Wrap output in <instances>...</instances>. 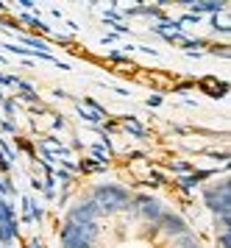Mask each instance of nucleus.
Instances as JSON below:
<instances>
[{"label":"nucleus","instance_id":"nucleus-7","mask_svg":"<svg viewBox=\"0 0 231 248\" xmlns=\"http://www.w3.org/2000/svg\"><path fill=\"white\" fill-rule=\"evenodd\" d=\"M195 12H209V14H217V12H223V3L220 0H209V3H189Z\"/></svg>","mask_w":231,"mask_h":248},{"label":"nucleus","instance_id":"nucleus-15","mask_svg":"<svg viewBox=\"0 0 231 248\" xmlns=\"http://www.w3.org/2000/svg\"><path fill=\"white\" fill-rule=\"evenodd\" d=\"M231 246V240H229V232H223L220 234V248H229Z\"/></svg>","mask_w":231,"mask_h":248},{"label":"nucleus","instance_id":"nucleus-6","mask_svg":"<svg viewBox=\"0 0 231 248\" xmlns=\"http://www.w3.org/2000/svg\"><path fill=\"white\" fill-rule=\"evenodd\" d=\"M137 203H139V212H142V217H148V220H159V215H162L159 201L148 198V195H139V198H137Z\"/></svg>","mask_w":231,"mask_h":248},{"label":"nucleus","instance_id":"nucleus-3","mask_svg":"<svg viewBox=\"0 0 231 248\" xmlns=\"http://www.w3.org/2000/svg\"><path fill=\"white\" fill-rule=\"evenodd\" d=\"M64 237H76V240H87V243H95V237H98V226H95V220H87V223L67 220L64 229H62V240H64Z\"/></svg>","mask_w":231,"mask_h":248},{"label":"nucleus","instance_id":"nucleus-11","mask_svg":"<svg viewBox=\"0 0 231 248\" xmlns=\"http://www.w3.org/2000/svg\"><path fill=\"white\" fill-rule=\"evenodd\" d=\"M125 128H128L134 137H145V128L139 123H134V120H128V123H125Z\"/></svg>","mask_w":231,"mask_h":248},{"label":"nucleus","instance_id":"nucleus-10","mask_svg":"<svg viewBox=\"0 0 231 248\" xmlns=\"http://www.w3.org/2000/svg\"><path fill=\"white\" fill-rule=\"evenodd\" d=\"M62 243H64V248H92V243H87V240H76V237H64Z\"/></svg>","mask_w":231,"mask_h":248},{"label":"nucleus","instance_id":"nucleus-9","mask_svg":"<svg viewBox=\"0 0 231 248\" xmlns=\"http://www.w3.org/2000/svg\"><path fill=\"white\" fill-rule=\"evenodd\" d=\"M176 248H198V243L189 234H176Z\"/></svg>","mask_w":231,"mask_h":248},{"label":"nucleus","instance_id":"nucleus-13","mask_svg":"<svg viewBox=\"0 0 231 248\" xmlns=\"http://www.w3.org/2000/svg\"><path fill=\"white\" fill-rule=\"evenodd\" d=\"M92 156H95V159H100V162H103V159H106V154H103V148L92 145Z\"/></svg>","mask_w":231,"mask_h":248},{"label":"nucleus","instance_id":"nucleus-5","mask_svg":"<svg viewBox=\"0 0 231 248\" xmlns=\"http://www.w3.org/2000/svg\"><path fill=\"white\" fill-rule=\"evenodd\" d=\"M159 226L165 229L167 234H187V223L173 212H162L159 215Z\"/></svg>","mask_w":231,"mask_h":248},{"label":"nucleus","instance_id":"nucleus-14","mask_svg":"<svg viewBox=\"0 0 231 248\" xmlns=\"http://www.w3.org/2000/svg\"><path fill=\"white\" fill-rule=\"evenodd\" d=\"M0 128H3V131H9V134H14V123H11V120H3Z\"/></svg>","mask_w":231,"mask_h":248},{"label":"nucleus","instance_id":"nucleus-4","mask_svg":"<svg viewBox=\"0 0 231 248\" xmlns=\"http://www.w3.org/2000/svg\"><path fill=\"white\" fill-rule=\"evenodd\" d=\"M98 215H103L100 212V206L92 198L89 201H81V203H76L73 209H70V217L67 220H78V223H87V220H95Z\"/></svg>","mask_w":231,"mask_h":248},{"label":"nucleus","instance_id":"nucleus-8","mask_svg":"<svg viewBox=\"0 0 231 248\" xmlns=\"http://www.w3.org/2000/svg\"><path fill=\"white\" fill-rule=\"evenodd\" d=\"M209 176V170H200V173H192V176H187V179H181V187L187 190V187H195L200 179H206Z\"/></svg>","mask_w":231,"mask_h":248},{"label":"nucleus","instance_id":"nucleus-1","mask_svg":"<svg viewBox=\"0 0 231 248\" xmlns=\"http://www.w3.org/2000/svg\"><path fill=\"white\" fill-rule=\"evenodd\" d=\"M92 201L100 206V212L109 215V212H117L128 203V190L120 187V184H100L92 190Z\"/></svg>","mask_w":231,"mask_h":248},{"label":"nucleus","instance_id":"nucleus-2","mask_svg":"<svg viewBox=\"0 0 231 248\" xmlns=\"http://www.w3.org/2000/svg\"><path fill=\"white\" fill-rule=\"evenodd\" d=\"M206 198V206H209L215 215H229L231 212V198H229V181H220L209 190L203 192Z\"/></svg>","mask_w":231,"mask_h":248},{"label":"nucleus","instance_id":"nucleus-16","mask_svg":"<svg viewBox=\"0 0 231 248\" xmlns=\"http://www.w3.org/2000/svg\"><path fill=\"white\" fill-rule=\"evenodd\" d=\"M3 109H6V114H14V103H11V101H3Z\"/></svg>","mask_w":231,"mask_h":248},{"label":"nucleus","instance_id":"nucleus-12","mask_svg":"<svg viewBox=\"0 0 231 248\" xmlns=\"http://www.w3.org/2000/svg\"><path fill=\"white\" fill-rule=\"evenodd\" d=\"M78 114H81L84 120H89V123H100V114H95V112H84V109H78Z\"/></svg>","mask_w":231,"mask_h":248}]
</instances>
